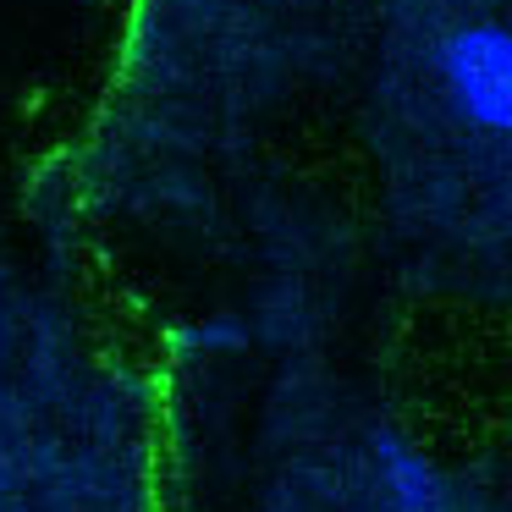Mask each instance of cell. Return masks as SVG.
<instances>
[{"label": "cell", "instance_id": "cell-1", "mask_svg": "<svg viewBox=\"0 0 512 512\" xmlns=\"http://www.w3.org/2000/svg\"><path fill=\"white\" fill-rule=\"evenodd\" d=\"M446 89H452L457 111L485 133H507L512 127V45L496 23H479L452 34L441 56Z\"/></svg>", "mask_w": 512, "mask_h": 512}, {"label": "cell", "instance_id": "cell-2", "mask_svg": "<svg viewBox=\"0 0 512 512\" xmlns=\"http://www.w3.org/2000/svg\"><path fill=\"white\" fill-rule=\"evenodd\" d=\"M380 452H386V463H391V485H397V496H402V501H408V512H435L441 490H435L430 468H424L419 457H408L397 441H380Z\"/></svg>", "mask_w": 512, "mask_h": 512}]
</instances>
